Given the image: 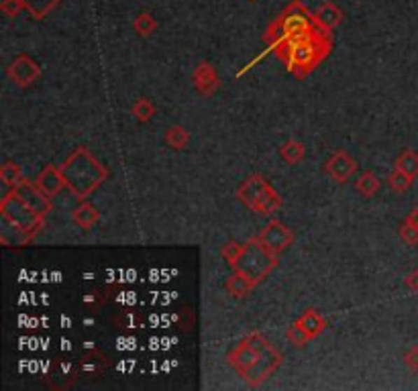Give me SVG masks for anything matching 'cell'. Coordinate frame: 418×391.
<instances>
[{"label":"cell","mask_w":418,"mask_h":391,"mask_svg":"<svg viewBox=\"0 0 418 391\" xmlns=\"http://www.w3.org/2000/svg\"><path fill=\"white\" fill-rule=\"evenodd\" d=\"M237 198L241 200V204H245L256 214H263V216H272L281 208V196L261 176H249L239 185Z\"/></svg>","instance_id":"cell-6"},{"label":"cell","mask_w":418,"mask_h":391,"mask_svg":"<svg viewBox=\"0 0 418 391\" xmlns=\"http://www.w3.org/2000/svg\"><path fill=\"white\" fill-rule=\"evenodd\" d=\"M71 220L78 229L90 230L100 220V212L86 200H80V206L71 212Z\"/></svg>","instance_id":"cell-16"},{"label":"cell","mask_w":418,"mask_h":391,"mask_svg":"<svg viewBox=\"0 0 418 391\" xmlns=\"http://www.w3.org/2000/svg\"><path fill=\"white\" fill-rule=\"evenodd\" d=\"M412 182H414V178L408 176V173H404V171H400L398 167H394V169L388 173V185H390L394 192H398V194L408 192V190L412 187Z\"/></svg>","instance_id":"cell-27"},{"label":"cell","mask_w":418,"mask_h":391,"mask_svg":"<svg viewBox=\"0 0 418 391\" xmlns=\"http://www.w3.org/2000/svg\"><path fill=\"white\" fill-rule=\"evenodd\" d=\"M256 281H251L247 276H243V273H239V271H235L232 269V273L227 277V281H225V290H227V294L232 296L235 299H241L245 298V296H249L253 290H256Z\"/></svg>","instance_id":"cell-15"},{"label":"cell","mask_w":418,"mask_h":391,"mask_svg":"<svg viewBox=\"0 0 418 391\" xmlns=\"http://www.w3.org/2000/svg\"><path fill=\"white\" fill-rule=\"evenodd\" d=\"M35 182H37L39 187H41L46 194H49L51 198L57 196V194L66 187V178H64L60 165H46V167L37 173Z\"/></svg>","instance_id":"cell-13"},{"label":"cell","mask_w":418,"mask_h":391,"mask_svg":"<svg viewBox=\"0 0 418 391\" xmlns=\"http://www.w3.org/2000/svg\"><path fill=\"white\" fill-rule=\"evenodd\" d=\"M13 192L23 200L25 204L29 208H33L37 214H41L43 218H46L47 214L53 210V202H51V196L46 194L37 182H33V180H21L19 184L13 187Z\"/></svg>","instance_id":"cell-10"},{"label":"cell","mask_w":418,"mask_h":391,"mask_svg":"<svg viewBox=\"0 0 418 391\" xmlns=\"http://www.w3.org/2000/svg\"><path fill=\"white\" fill-rule=\"evenodd\" d=\"M272 253L281 255L286 253L288 249H290V245L294 243V230L288 229L284 222H279V220H270L261 232H259V236H257Z\"/></svg>","instance_id":"cell-9"},{"label":"cell","mask_w":418,"mask_h":391,"mask_svg":"<svg viewBox=\"0 0 418 391\" xmlns=\"http://www.w3.org/2000/svg\"><path fill=\"white\" fill-rule=\"evenodd\" d=\"M286 339H288V343L294 346H298V348H302V346H306L312 339L306 334V330H304L302 326L298 322H294L290 328H288V332H286Z\"/></svg>","instance_id":"cell-28"},{"label":"cell","mask_w":418,"mask_h":391,"mask_svg":"<svg viewBox=\"0 0 418 391\" xmlns=\"http://www.w3.org/2000/svg\"><path fill=\"white\" fill-rule=\"evenodd\" d=\"M192 84L194 88L204 96H212L221 88V78H218V71L216 68L210 64V62H200L194 73H192Z\"/></svg>","instance_id":"cell-12"},{"label":"cell","mask_w":418,"mask_h":391,"mask_svg":"<svg viewBox=\"0 0 418 391\" xmlns=\"http://www.w3.org/2000/svg\"><path fill=\"white\" fill-rule=\"evenodd\" d=\"M406 222H410L412 227H417L418 229V208H412V210L408 212V216H406Z\"/></svg>","instance_id":"cell-34"},{"label":"cell","mask_w":418,"mask_h":391,"mask_svg":"<svg viewBox=\"0 0 418 391\" xmlns=\"http://www.w3.org/2000/svg\"><path fill=\"white\" fill-rule=\"evenodd\" d=\"M155 113H158V108L149 98H137L131 106V115L135 116L139 122H149L155 116Z\"/></svg>","instance_id":"cell-25"},{"label":"cell","mask_w":418,"mask_h":391,"mask_svg":"<svg viewBox=\"0 0 418 391\" xmlns=\"http://www.w3.org/2000/svg\"><path fill=\"white\" fill-rule=\"evenodd\" d=\"M133 29L139 37H151L158 31V21L151 13H139L133 21Z\"/></svg>","instance_id":"cell-26"},{"label":"cell","mask_w":418,"mask_h":391,"mask_svg":"<svg viewBox=\"0 0 418 391\" xmlns=\"http://www.w3.org/2000/svg\"><path fill=\"white\" fill-rule=\"evenodd\" d=\"M330 49H333L330 29H326L316 21L310 33L281 43L274 49V53L286 64L288 71L294 73V78L302 80L325 57H328Z\"/></svg>","instance_id":"cell-2"},{"label":"cell","mask_w":418,"mask_h":391,"mask_svg":"<svg viewBox=\"0 0 418 391\" xmlns=\"http://www.w3.org/2000/svg\"><path fill=\"white\" fill-rule=\"evenodd\" d=\"M325 171L335 184H347L357 171V162L349 155L347 151L337 149L325 163Z\"/></svg>","instance_id":"cell-11"},{"label":"cell","mask_w":418,"mask_h":391,"mask_svg":"<svg viewBox=\"0 0 418 391\" xmlns=\"http://www.w3.org/2000/svg\"><path fill=\"white\" fill-rule=\"evenodd\" d=\"M229 365L251 388L265 383L284 363V355L263 334L251 332L241 339L229 353Z\"/></svg>","instance_id":"cell-1"},{"label":"cell","mask_w":418,"mask_h":391,"mask_svg":"<svg viewBox=\"0 0 418 391\" xmlns=\"http://www.w3.org/2000/svg\"><path fill=\"white\" fill-rule=\"evenodd\" d=\"M314 19L323 24V27L333 31L335 27H339L341 21H343V10H341L335 2H323V4L314 10Z\"/></svg>","instance_id":"cell-17"},{"label":"cell","mask_w":418,"mask_h":391,"mask_svg":"<svg viewBox=\"0 0 418 391\" xmlns=\"http://www.w3.org/2000/svg\"><path fill=\"white\" fill-rule=\"evenodd\" d=\"M398 234H400V239H402V243L404 245H408V247H414L418 245V229L417 227H412L410 222H402V227L398 230Z\"/></svg>","instance_id":"cell-29"},{"label":"cell","mask_w":418,"mask_h":391,"mask_svg":"<svg viewBox=\"0 0 418 391\" xmlns=\"http://www.w3.org/2000/svg\"><path fill=\"white\" fill-rule=\"evenodd\" d=\"M23 180V169L21 165H17L15 162H4L0 167V182L6 185V187H15Z\"/></svg>","instance_id":"cell-23"},{"label":"cell","mask_w":418,"mask_h":391,"mask_svg":"<svg viewBox=\"0 0 418 391\" xmlns=\"http://www.w3.org/2000/svg\"><path fill=\"white\" fill-rule=\"evenodd\" d=\"M33 241V236L23 229H19L17 225H13L11 220H6L2 216V227H0V243L4 247H25Z\"/></svg>","instance_id":"cell-14"},{"label":"cell","mask_w":418,"mask_h":391,"mask_svg":"<svg viewBox=\"0 0 418 391\" xmlns=\"http://www.w3.org/2000/svg\"><path fill=\"white\" fill-rule=\"evenodd\" d=\"M241 249H243V243H237V241H229V243H225L223 245V249H221V257L232 265L235 261H237V257L241 253Z\"/></svg>","instance_id":"cell-30"},{"label":"cell","mask_w":418,"mask_h":391,"mask_svg":"<svg viewBox=\"0 0 418 391\" xmlns=\"http://www.w3.org/2000/svg\"><path fill=\"white\" fill-rule=\"evenodd\" d=\"M60 2H62V0H21L25 10H27L35 21H43Z\"/></svg>","instance_id":"cell-20"},{"label":"cell","mask_w":418,"mask_h":391,"mask_svg":"<svg viewBox=\"0 0 418 391\" xmlns=\"http://www.w3.org/2000/svg\"><path fill=\"white\" fill-rule=\"evenodd\" d=\"M404 365L410 369V371H418V346H410L406 353H404Z\"/></svg>","instance_id":"cell-32"},{"label":"cell","mask_w":418,"mask_h":391,"mask_svg":"<svg viewBox=\"0 0 418 391\" xmlns=\"http://www.w3.org/2000/svg\"><path fill=\"white\" fill-rule=\"evenodd\" d=\"M163 143L169 149H174V151H182V149H186L188 143H190V133H188L184 127H180V125L169 127L165 131V135H163Z\"/></svg>","instance_id":"cell-21"},{"label":"cell","mask_w":418,"mask_h":391,"mask_svg":"<svg viewBox=\"0 0 418 391\" xmlns=\"http://www.w3.org/2000/svg\"><path fill=\"white\" fill-rule=\"evenodd\" d=\"M379 178L373 173V171H365V173H361L359 176V180L355 182V187H357V192L363 196V198H372L375 196L377 192H379Z\"/></svg>","instance_id":"cell-22"},{"label":"cell","mask_w":418,"mask_h":391,"mask_svg":"<svg viewBox=\"0 0 418 391\" xmlns=\"http://www.w3.org/2000/svg\"><path fill=\"white\" fill-rule=\"evenodd\" d=\"M394 167H398L400 171L417 178L418 176V155L412 151V149H404L398 157H396Z\"/></svg>","instance_id":"cell-24"},{"label":"cell","mask_w":418,"mask_h":391,"mask_svg":"<svg viewBox=\"0 0 418 391\" xmlns=\"http://www.w3.org/2000/svg\"><path fill=\"white\" fill-rule=\"evenodd\" d=\"M278 263L279 255L272 253L256 236V239H249L247 243H243V249H241V253L231 267L235 271L249 277L251 281L261 283L278 267Z\"/></svg>","instance_id":"cell-5"},{"label":"cell","mask_w":418,"mask_h":391,"mask_svg":"<svg viewBox=\"0 0 418 391\" xmlns=\"http://www.w3.org/2000/svg\"><path fill=\"white\" fill-rule=\"evenodd\" d=\"M404 285H406L410 292H418V269L410 271L408 276L404 277Z\"/></svg>","instance_id":"cell-33"},{"label":"cell","mask_w":418,"mask_h":391,"mask_svg":"<svg viewBox=\"0 0 418 391\" xmlns=\"http://www.w3.org/2000/svg\"><path fill=\"white\" fill-rule=\"evenodd\" d=\"M249 2H257V0H249Z\"/></svg>","instance_id":"cell-35"},{"label":"cell","mask_w":418,"mask_h":391,"mask_svg":"<svg viewBox=\"0 0 418 391\" xmlns=\"http://www.w3.org/2000/svg\"><path fill=\"white\" fill-rule=\"evenodd\" d=\"M296 322L302 326L304 330H306V334L310 336V339H316V336H321L323 332H325L326 328V320L316 312V310H306L302 316L296 320Z\"/></svg>","instance_id":"cell-18"},{"label":"cell","mask_w":418,"mask_h":391,"mask_svg":"<svg viewBox=\"0 0 418 391\" xmlns=\"http://www.w3.org/2000/svg\"><path fill=\"white\" fill-rule=\"evenodd\" d=\"M314 24H316L314 13H310L300 0H292L265 29V41L274 51L281 43L310 33Z\"/></svg>","instance_id":"cell-4"},{"label":"cell","mask_w":418,"mask_h":391,"mask_svg":"<svg viewBox=\"0 0 418 391\" xmlns=\"http://www.w3.org/2000/svg\"><path fill=\"white\" fill-rule=\"evenodd\" d=\"M279 157L290 165H298L306 157V147L296 138H288L286 143L279 145Z\"/></svg>","instance_id":"cell-19"},{"label":"cell","mask_w":418,"mask_h":391,"mask_svg":"<svg viewBox=\"0 0 418 391\" xmlns=\"http://www.w3.org/2000/svg\"><path fill=\"white\" fill-rule=\"evenodd\" d=\"M0 10L6 15V17H11V19H15L21 10H25L23 4H21V0H2L0 2Z\"/></svg>","instance_id":"cell-31"},{"label":"cell","mask_w":418,"mask_h":391,"mask_svg":"<svg viewBox=\"0 0 418 391\" xmlns=\"http://www.w3.org/2000/svg\"><path fill=\"white\" fill-rule=\"evenodd\" d=\"M0 214H2L6 220H11L13 225H17L19 229L29 232L33 239H35V234H37L39 230L43 229V222H46V218H43L41 214H37L33 208L27 206L13 190L2 198V202H0Z\"/></svg>","instance_id":"cell-7"},{"label":"cell","mask_w":418,"mask_h":391,"mask_svg":"<svg viewBox=\"0 0 418 391\" xmlns=\"http://www.w3.org/2000/svg\"><path fill=\"white\" fill-rule=\"evenodd\" d=\"M41 73H43L41 66H39L31 55H27V53L17 55V57L8 64V68H6L8 80H11L13 84H17L19 88H29V86H33V84L41 78Z\"/></svg>","instance_id":"cell-8"},{"label":"cell","mask_w":418,"mask_h":391,"mask_svg":"<svg viewBox=\"0 0 418 391\" xmlns=\"http://www.w3.org/2000/svg\"><path fill=\"white\" fill-rule=\"evenodd\" d=\"M60 167L66 178V187L78 200H86L94 190L109 180L106 165L98 162L88 147H76Z\"/></svg>","instance_id":"cell-3"}]
</instances>
